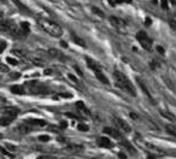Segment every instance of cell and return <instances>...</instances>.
I'll return each instance as SVG.
<instances>
[{
    "instance_id": "cell-33",
    "label": "cell",
    "mask_w": 176,
    "mask_h": 159,
    "mask_svg": "<svg viewBox=\"0 0 176 159\" xmlns=\"http://www.w3.org/2000/svg\"><path fill=\"white\" fill-rule=\"evenodd\" d=\"M115 3L116 4H129V3H132V0H115Z\"/></svg>"
},
{
    "instance_id": "cell-29",
    "label": "cell",
    "mask_w": 176,
    "mask_h": 159,
    "mask_svg": "<svg viewBox=\"0 0 176 159\" xmlns=\"http://www.w3.org/2000/svg\"><path fill=\"white\" fill-rule=\"evenodd\" d=\"M82 147L81 146H77V145H70V146H68V148L66 149H70V151H78V149H81Z\"/></svg>"
},
{
    "instance_id": "cell-46",
    "label": "cell",
    "mask_w": 176,
    "mask_h": 159,
    "mask_svg": "<svg viewBox=\"0 0 176 159\" xmlns=\"http://www.w3.org/2000/svg\"><path fill=\"white\" fill-rule=\"evenodd\" d=\"M119 157H121V158H126V156H124L123 153H119Z\"/></svg>"
},
{
    "instance_id": "cell-1",
    "label": "cell",
    "mask_w": 176,
    "mask_h": 159,
    "mask_svg": "<svg viewBox=\"0 0 176 159\" xmlns=\"http://www.w3.org/2000/svg\"><path fill=\"white\" fill-rule=\"evenodd\" d=\"M113 78H115V82H116V86L118 88H121L123 92L128 93L132 96L136 95V93H135V89H134V87L132 85V82L128 80V77L124 74H122L121 71L116 70V71L113 72Z\"/></svg>"
},
{
    "instance_id": "cell-17",
    "label": "cell",
    "mask_w": 176,
    "mask_h": 159,
    "mask_svg": "<svg viewBox=\"0 0 176 159\" xmlns=\"http://www.w3.org/2000/svg\"><path fill=\"white\" fill-rule=\"evenodd\" d=\"M110 23L113 25V27H116V28H118V27H121V25H124L126 23L123 22V20H121L119 18H117V17H113V16H111L110 18Z\"/></svg>"
},
{
    "instance_id": "cell-36",
    "label": "cell",
    "mask_w": 176,
    "mask_h": 159,
    "mask_svg": "<svg viewBox=\"0 0 176 159\" xmlns=\"http://www.w3.org/2000/svg\"><path fill=\"white\" fill-rule=\"evenodd\" d=\"M162 8L163 9H168V5H166V0H162Z\"/></svg>"
},
{
    "instance_id": "cell-16",
    "label": "cell",
    "mask_w": 176,
    "mask_h": 159,
    "mask_svg": "<svg viewBox=\"0 0 176 159\" xmlns=\"http://www.w3.org/2000/svg\"><path fill=\"white\" fill-rule=\"evenodd\" d=\"M18 131L21 134H23V135H25V134H29L30 131H31V127L29 126V124H27V123H24V124H21V126L18 127Z\"/></svg>"
},
{
    "instance_id": "cell-28",
    "label": "cell",
    "mask_w": 176,
    "mask_h": 159,
    "mask_svg": "<svg viewBox=\"0 0 176 159\" xmlns=\"http://www.w3.org/2000/svg\"><path fill=\"white\" fill-rule=\"evenodd\" d=\"M50 136L48 135H40L39 136V141H41V142H47V141H50Z\"/></svg>"
},
{
    "instance_id": "cell-13",
    "label": "cell",
    "mask_w": 176,
    "mask_h": 159,
    "mask_svg": "<svg viewBox=\"0 0 176 159\" xmlns=\"http://www.w3.org/2000/svg\"><path fill=\"white\" fill-rule=\"evenodd\" d=\"M159 113H160L162 117H164V118H166L169 121H173V122H176V116L174 113H171V112L166 111V110H162Z\"/></svg>"
},
{
    "instance_id": "cell-25",
    "label": "cell",
    "mask_w": 176,
    "mask_h": 159,
    "mask_svg": "<svg viewBox=\"0 0 176 159\" xmlns=\"http://www.w3.org/2000/svg\"><path fill=\"white\" fill-rule=\"evenodd\" d=\"M72 40L75 41V42L77 44V45H80V46H82V47H86V42L82 40V39H80V38H77V36H75V35H72Z\"/></svg>"
},
{
    "instance_id": "cell-42",
    "label": "cell",
    "mask_w": 176,
    "mask_h": 159,
    "mask_svg": "<svg viewBox=\"0 0 176 159\" xmlns=\"http://www.w3.org/2000/svg\"><path fill=\"white\" fill-rule=\"evenodd\" d=\"M11 76H12V77H13V78H17V77H18V76H19V74H13V75H11Z\"/></svg>"
},
{
    "instance_id": "cell-9",
    "label": "cell",
    "mask_w": 176,
    "mask_h": 159,
    "mask_svg": "<svg viewBox=\"0 0 176 159\" xmlns=\"http://www.w3.org/2000/svg\"><path fill=\"white\" fill-rule=\"evenodd\" d=\"M27 124H29L30 127H44L46 126V121L44 119H27Z\"/></svg>"
},
{
    "instance_id": "cell-34",
    "label": "cell",
    "mask_w": 176,
    "mask_h": 159,
    "mask_svg": "<svg viewBox=\"0 0 176 159\" xmlns=\"http://www.w3.org/2000/svg\"><path fill=\"white\" fill-rule=\"evenodd\" d=\"M6 61H8L9 64H12V65H17V61H16L15 59H11L10 57H9V58H6Z\"/></svg>"
},
{
    "instance_id": "cell-32",
    "label": "cell",
    "mask_w": 176,
    "mask_h": 159,
    "mask_svg": "<svg viewBox=\"0 0 176 159\" xmlns=\"http://www.w3.org/2000/svg\"><path fill=\"white\" fill-rule=\"evenodd\" d=\"M65 116H66V117H70V118H75V119H80V118H81L78 115H72V113H69V112H66Z\"/></svg>"
},
{
    "instance_id": "cell-23",
    "label": "cell",
    "mask_w": 176,
    "mask_h": 159,
    "mask_svg": "<svg viewBox=\"0 0 176 159\" xmlns=\"http://www.w3.org/2000/svg\"><path fill=\"white\" fill-rule=\"evenodd\" d=\"M165 129H166V131L170 135H173V136L176 137V126H173V124H168V126L165 127Z\"/></svg>"
},
{
    "instance_id": "cell-11",
    "label": "cell",
    "mask_w": 176,
    "mask_h": 159,
    "mask_svg": "<svg viewBox=\"0 0 176 159\" xmlns=\"http://www.w3.org/2000/svg\"><path fill=\"white\" fill-rule=\"evenodd\" d=\"M94 72H96V76H97V78H98V80L101 82V83H104V85H109V83H110V82H109V80H107V77H106V76H105L103 72L100 71V69H98V70H96Z\"/></svg>"
},
{
    "instance_id": "cell-8",
    "label": "cell",
    "mask_w": 176,
    "mask_h": 159,
    "mask_svg": "<svg viewBox=\"0 0 176 159\" xmlns=\"http://www.w3.org/2000/svg\"><path fill=\"white\" fill-rule=\"evenodd\" d=\"M97 143L99 145L100 147H105V148L112 147V142L107 139V137H99V139L97 140Z\"/></svg>"
},
{
    "instance_id": "cell-40",
    "label": "cell",
    "mask_w": 176,
    "mask_h": 159,
    "mask_svg": "<svg viewBox=\"0 0 176 159\" xmlns=\"http://www.w3.org/2000/svg\"><path fill=\"white\" fill-rule=\"evenodd\" d=\"M66 126H68V124H66L65 122H62V123H60V128H63V129L66 128Z\"/></svg>"
},
{
    "instance_id": "cell-19",
    "label": "cell",
    "mask_w": 176,
    "mask_h": 159,
    "mask_svg": "<svg viewBox=\"0 0 176 159\" xmlns=\"http://www.w3.org/2000/svg\"><path fill=\"white\" fill-rule=\"evenodd\" d=\"M121 143H122V146L126 147L128 151L130 152L132 154H135V148L133 147V145H132L129 141H127V140H122V141H121Z\"/></svg>"
},
{
    "instance_id": "cell-30",
    "label": "cell",
    "mask_w": 176,
    "mask_h": 159,
    "mask_svg": "<svg viewBox=\"0 0 176 159\" xmlns=\"http://www.w3.org/2000/svg\"><path fill=\"white\" fill-rule=\"evenodd\" d=\"M92 10H93V12H94V13H97L98 16H100V17H104V12L101 11V10H99L98 8H93Z\"/></svg>"
},
{
    "instance_id": "cell-5",
    "label": "cell",
    "mask_w": 176,
    "mask_h": 159,
    "mask_svg": "<svg viewBox=\"0 0 176 159\" xmlns=\"http://www.w3.org/2000/svg\"><path fill=\"white\" fill-rule=\"evenodd\" d=\"M115 122H116V124H117V127H118L119 130L124 131V133H130V131H132L130 126L126 121L121 119V118H115Z\"/></svg>"
},
{
    "instance_id": "cell-44",
    "label": "cell",
    "mask_w": 176,
    "mask_h": 159,
    "mask_svg": "<svg viewBox=\"0 0 176 159\" xmlns=\"http://www.w3.org/2000/svg\"><path fill=\"white\" fill-rule=\"evenodd\" d=\"M60 44H62V46H63V47H66V44L64 42V41H62V42H60Z\"/></svg>"
},
{
    "instance_id": "cell-22",
    "label": "cell",
    "mask_w": 176,
    "mask_h": 159,
    "mask_svg": "<svg viewBox=\"0 0 176 159\" xmlns=\"http://www.w3.org/2000/svg\"><path fill=\"white\" fill-rule=\"evenodd\" d=\"M19 28H21V30L25 34H29V31H30V25H29V23H27V22H22L21 24H19Z\"/></svg>"
},
{
    "instance_id": "cell-21",
    "label": "cell",
    "mask_w": 176,
    "mask_h": 159,
    "mask_svg": "<svg viewBox=\"0 0 176 159\" xmlns=\"http://www.w3.org/2000/svg\"><path fill=\"white\" fill-rule=\"evenodd\" d=\"M11 92L13 93V94H23L24 92H23V87H21V86H18V85H13V86H11Z\"/></svg>"
},
{
    "instance_id": "cell-45",
    "label": "cell",
    "mask_w": 176,
    "mask_h": 159,
    "mask_svg": "<svg viewBox=\"0 0 176 159\" xmlns=\"http://www.w3.org/2000/svg\"><path fill=\"white\" fill-rule=\"evenodd\" d=\"M51 72H52L51 70H46V71H45V74H47V75H48V74H51Z\"/></svg>"
},
{
    "instance_id": "cell-2",
    "label": "cell",
    "mask_w": 176,
    "mask_h": 159,
    "mask_svg": "<svg viewBox=\"0 0 176 159\" xmlns=\"http://www.w3.org/2000/svg\"><path fill=\"white\" fill-rule=\"evenodd\" d=\"M38 23L39 25L41 27V28L47 33V34H50L51 36L53 38H59V36H62V34H63V30L62 28L56 24L55 22H51V20H47V19H39L38 20Z\"/></svg>"
},
{
    "instance_id": "cell-15",
    "label": "cell",
    "mask_w": 176,
    "mask_h": 159,
    "mask_svg": "<svg viewBox=\"0 0 176 159\" xmlns=\"http://www.w3.org/2000/svg\"><path fill=\"white\" fill-rule=\"evenodd\" d=\"M86 61H87L88 68H91L92 70L96 71V70H98V69H100V65L97 63L96 60H93L92 58H88V57H87V58H86Z\"/></svg>"
},
{
    "instance_id": "cell-10",
    "label": "cell",
    "mask_w": 176,
    "mask_h": 159,
    "mask_svg": "<svg viewBox=\"0 0 176 159\" xmlns=\"http://www.w3.org/2000/svg\"><path fill=\"white\" fill-rule=\"evenodd\" d=\"M48 54H50V57L56 58V59H65V57L63 56V53L59 52L58 50H55V48H51V50H48Z\"/></svg>"
},
{
    "instance_id": "cell-43",
    "label": "cell",
    "mask_w": 176,
    "mask_h": 159,
    "mask_svg": "<svg viewBox=\"0 0 176 159\" xmlns=\"http://www.w3.org/2000/svg\"><path fill=\"white\" fill-rule=\"evenodd\" d=\"M169 1H170L173 5H176V0H169Z\"/></svg>"
},
{
    "instance_id": "cell-14",
    "label": "cell",
    "mask_w": 176,
    "mask_h": 159,
    "mask_svg": "<svg viewBox=\"0 0 176 159\" xmlns=\"http://www.w3.org/2000/svg\"><path fill=\"white\" fill-rule=\"evenodd\" d=\"M3 113H4V115H8V116L12 117V118L15 119L16 117H17V115H18V110H17V109H13V107L5 109V110H3Z\"/></svg>"
},
{
    "instance_id": "cell-39",
    "label": "cell",
    "mask_w": 176,
    "mask_h": 159,
    "mask_svg": "<svg viewBox=\"0 0 176 159\" xmlns=\"http://www.w3.org/2000/svg\"><path fill=\"white\" fill-rule=\"evenodd\" d=\"M145 24H146L147 27H150V25H151V19H150V18H146V20H145Z\"/></svg>"
},
{
    "instance_id": "cell-38",
    "label": "cell",
    "mask_w": 176,
    "mask_h": 159,
    "mask_svg": "<svg viewBox=\"0 0 176 159\" xmlns=\"http://www.w3.org/2000/svg\"><path fill=\"white\" fill-rule=\"evenodd\" d=\"M69 78H70V80H72L74 82H78V81H77V78L75 77V76H72L71 74H69Z\"/></svg>"
},
{
    "instance_id": "cell-27",
    "label": "cell",
    "mask_w": 176,
    "mask_h": 159,
    "mask_svg": "<svg viewBox=\"0 0 176 159\" xmlns=\"http://www.w3.org/2000/svg\"><path fill=\"white\" fill-rule=\"evenodd\" d=\"M169 24H170V28L176 30V18L174 17H169Z\"/></svg>"
},
{
    "instance_id": "cell-48",
    "label": "cell",
    "mask_w": 176,
    "mask_h": 159,
    "mask_svg": "<svg viewBox=\"0 0 176 159\" xmlns=\"http://www.w3.org/2000/svg\"><path fill=\"white\" fill-rule=\"evenodd\" d=\"M175 18H176V13H175Z\"/></svg>"
},
{
    "instance_id": "cell-24",
    "label": "cell",
    "mask_w": 176,
    "mask_h": 159,
    "mask_svg": "<svg viewBox=\"0 0 176 159\" xmlns=\"http://www.w3.org/2000/svg\"><path fill=\"white\" fill-rule=\"evenodd\" d=\"M12 1H13V3L16 4V6H17L18 9H21V11H23V12H27V13L29 12L28 8H25V6H24V5H23V4L21 3V1H19V0H12Z\"/></svg>"
},
{
    "instance_id": "cell-12",
    "label": "cell",
    "mask_w": 176,
    "mask_h": 159,
    "mask_svg": "<svg viewBox=\"0 0 176 159\" xmlns=\"http://www.w3.org/2000/svg\"><path fill=\"white\" fill-rule=\"evenodd\" d=\"M13 121L12 117L8 116V115H1V117H0V126L1 127H6V126H9V124Z\"/></svg>"
},
{
    "instance_id": "cell-26",
    "label": "cell",
    "mask_w": 176,
    "mask_h": 159,
    "mask_svg": "<svg viewBox=\"0 0 176 159\" xmlns=\"http://www.w3.org/2000/svg\"><path fill=\"white\" fill-rule=\"evenodd\" d=\"M77 129H78L80 131H88V130H89V127H88L87 124L78 123V124H77Z\"/></svg>"
},
{
    "instance_id": "cell-31",
    "label": "cell",
    "mask_w": 176,
    "mask_h": 159,
    "mask_svg": "<svg viewBox=\"0 0 176 159\" xmlns=\"http://www.w3.org/2000/svg\"><path fill=\"white\" fill-rule=\"evenodd\" d=\"M6 46H8V44H6V41H0V53H3L5 51Z\"/></svg>"
},
{
    "instance_id": "cell-41",
    "label": "cell",
    "mask_w": 176,
    "mask_h": 159,
    "mask_svg": "<svg viewBox=\"0 0 176 159\" xmlns=\"http://www.w3.org/2000/svg\"><path fill=\"white\" fill-rule=\"evenodd\" d=\"M75 69H76V71H77V72H78V75H80V76H82V75H83V74H82V72H81V70H80V69H78V68H77V66H75Z\"/></svg>"
},
{
    "instance_id": "cell-35",
    "label": "cell",
    "mask_w": 176,
    "mask_h": 159,
    "mask_svg": "<svg viewBox=\"0 0 176 159\" xmlns=\"http://www.w3.org/2000/svg\"><path fill=\"white\" fill-rule=\"evenodd\" d=\"M157 51L159 52V53H162V54H163L165 51H164V48L163 47H162V46H157Z\"/></svg>"
},
{
    "instance_id": "cell-20",
    "label": "cell",
    "mask_w": 176,
    "mask_h": 159,
    "mask_svg": "<svg viewBox=\"0 0 176 159\" xmlns=\"http://www.w3.org/2000/svg\"><path fill=\"white\" fill-rule=\"evenodd\" d=\"M76 106H77V109L80 110V112H82V113H85V115H87V116H89V115H91V112L86 109L85 104H83L82 101H77V102H76Z\"/></svg>"
},
{
    "instance_id": "cell-4",
    "label": "cell",
    "mask_w": 176,
    "mask_h": 159,
    "mask_svg": "<svg viewBox=\"0 0 176 159\" xmlns=\"http://www.w3.org/2000/svg\"><path fill=\"white\" fill-rule=\"evenodd\" d=\"M8 33L10 34V35H12L13 38H17V39L22 38V36H25V34L21 30V28H19V25L15 24L13 22H10V27H9Z\"/></svg>"
},
{
    "instance_id": "cell-47",
    "label": "cell",
    "mask_w": 176,
    "mask_h": 159,
    "mask_svg": "<svg viewBox=\"0 0 176 159\" xmlns=\"http://www.w3.org/2000/svg\"><path fill=\"white\" fill-rule=\"evenodd\" d=\"M1 139H3V134H1V133H0V140H1Z\"/></svg>"
},
{
    "instance_id": "cell-6",
    "label": "cell",
    "mask_w": 176,
    "mask_h": 159,
    "mask_svg": "<svg viewBox=\"0 0 176 159\" xmlns=\"http://www.w3.org/2000/svg\"><path fill=\"white\" fill-rule=\"evenodd\" d=\"M103 131L105 134H107V135H110V136H112V137H115V139H122V135H121V133L117 130V129H115V128H110V127H105L104 129H103Z\"/></svg>"
},
{
    "instance_id": "cell-3",
    "label": "cell",
    "mask_w": 176,
    "mask_h": 159,
    "mask_svg": "<svg viewBox=\"0 0 176 159\" xmlns=\"http://www.w3.org/2000/svg\"><path fill=\"white\" fill-rule=\"evenodd\" d=\"M136 39H138V41L140 42L141 47L145 48V50L150 51L151 48H152L153 41H152L151 38H148V35H147V34H146L145 31H139V33L136 34Z\"/></svg>"
},
{
    "instance_id": "cell-37",
    "label": "cell",
    "mask_w": 176,
    "mask_h": 159,
    "mask_svg": "<svg viewBox=\"0 0 176 159\" xmlns=\"http://www.w3.org/2000/svg\"><path fill=\"white\" fill-rule=\"evenodd\" d=\"M34 63H35L36 65H44V63L41 60H39V59H34Z\"/></svg>"
},
{
    "instance_id": "cell-18",
    "label": "cell",
    "mask_w": 176,
    "mask_h": 159,
    "mask_svg": "<svg viewBox=\"0 0 176 159\" xmlns=\"http://www.w3.org/2000/svg\"><path fill=\"white\" fill-rule=\"evenodd\" d=\"M138 81V83H139V86L141 87V89H143V91H144V93L148 96V98H150V99H152V96H151V94H150V91H148V88H147V86L145 85V82L143 81V80H140V78H138L136 80Z\"/></svg>"
},
{
    "instance_id": "cell-7",
    "label": "cell",
    "mask_w": 176,
    "mask_h": 159,
    "mask_svg": "<svg viewBox=\"0 0 176 159\" xmlns=\"http://www.w3.org/2000/svg\"><path fill=\"white\" fill-rule=\"evenodd\" d=\"M10 22H11V20L6 19L4 16H0V31L8 33L9 27H10Z\"/></svg>"
}]
</instances>
